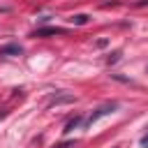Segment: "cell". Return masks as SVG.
<instances>
[{
    "label": "cell",
    "instance_id": "cell-5",
    "mask_svg": "<svg viewBox=\"0 0 148 148\" xmlns=\"http://www.w3.org/2000/svg\"><path fill=\"white\" fill-rule=\"evenodd\" d=\"M88 18H90L88 14H74V16H69V21H72L74 25H86V23H88Z\"/></svg>",
    "mask_w": 148,
    "mask_h": 148
},
{
    "label": "cell",
    "instance_id": "cell-1",
    "mask_svg": "<svg viewBox=\"0 0 148 148\" xmlns=\"http://www.w3.org/2000/svg\"><path fill=\"white\" fill-rule=\"evenodd\" d=\"M118 106H120L118 102H104V104H99V106H97V109H95V111H92V113H90V116L83 120V125H86V127L95 125L99 118H104V116H111V113H113Z\"/></svg>",
    "mask_w": 148,
    "mask_h": 148
},
{
    "label": "cell",
    "instance_id": "cell-7",
    "mask_svg": "<svg viewBox=\"0 0 148 148\" xmlns=\"http://www.w3.org/2000/svg\"><path fill=\"white\" fill-rule=\"evenodd\" d=\"M118 60H120V51H113V53L106 58V62H109V65H111V62H118Z\"/></svg>",
    "mask_w": 148,
    "mask_h": 148
},
{
    "label": "cell",
    "instance_id": "cell-6",
    "mask_svg": "<svg viewBox=\"0 0 148 148\" xmlns=\"http://www.w3.org/2000/svg\"><path fill=\"white\" fill-rule=\"evenodd\" d=\"M81 123H83V120H81L79 116H74L72 120H67V125H65V130H62V132H72V130H74V127H79Z\"/></svg>",
    "mask_w": 148,
    "mask_h": 148
},
{
    "label": "cell",
    "instance_id": "cell-10",
    "mask_svg": "<svg viewBox=\"0 0 148 148\" xmlns=\"http://www.w3.org/2000/svg\"><path fill=\"white\" fill-rule=\"evenodd\" d=\"M146 130H148V127H146Z\"/></svg>",
    "mask_w": 148,
    "mask_h": 148
},
{
    "label": "cell",
    "instance_id": "cell-4",
    "mask_svg": "<svg viewBox=\"0 0 148 148\" xmlns=\"http://www.w3.org/2000/svg\"><path fill=\"white\" fill-rule=\"evenodd\" d=\"M65 102H74V97L72 95H53L49 99V104H65Z\"/></svg>",
    "mask_w": 148,
    "mask_h": 148
},
{
    "label": "cell",
    "instance_id": "cell-3",
    "mask_svg": "<svg viewBox=\"0 0 148 148\" xmlns=\"http://www.w3.org/2000/svg\"><path fill=\"white\" fill-rule=\"evenodd\" d=\"M23 53V46L21 44H7V46H0V56H21Z\"/></svg>",
    "mask_w": 148,
    "mask_h": 148
},
{
    "label": "cell",
    "instance_id": "cell-8",
    "mask_svg": "<svg viewBox=\"0 0 148 148\" xmlns=\"http://www.w3.org/2000/svg\"><path fill=\"white\" fill-rule=\"evenodd\" d=\"M139 143H141V148H148V134H143V136H141V141H139Z\"/></svg>",
    "mask_w": 148,
    "mask_h": 148
},
{
    "label": "cell",
    "instance_id": "cell-9",
    "mask_svg": "<svg viewBox=\"0 0 148 148\" xmlns=\"http://www.w3.org/2000/svg\"><path fill=\"white\" fill-rule=\"evenodd\" d=\"M74 146V141H65V143H60V146H56V148H72Z\"/></svg>",
    "mask_w": 148,
    "mask_h": 148
},
{
    "label": "cell",
    "instance_id": "cell-2",
    "mask_svg": "<svg viewBox=\"0 0 148 148\" xmlns=\"http://www.w3.org/2000/svg\"><path fill=\"white\" fill-rule=\"evenodd\" d=\"M65 32H67L65 28H56V25H51V28H39V30H35L32 37H49V35H65Z\"/></svg>",
    "mask_w": 148,
    "mask_h": 148
}]
</instances>
